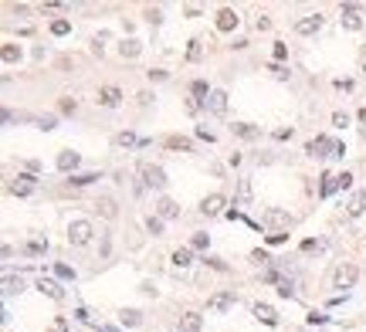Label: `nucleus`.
Here are the masks:
<instances>
[{"label": "nucleus", "instance_id": "obj_48", "mask_svg": "<svg viewBox=\"0 0 366 332\" xmlns=\"http://www.w3.org/2000/svg\"><path fill=\"white\" fill-rule=\"evenodd\" d=\"M339 183H343V190H349V187H353V176H349V173H339Z\"/></svg>", "mask_w": 366, "mask_h": 332}, {"label": "nucleus", "instance_id": "obj_28", "mask_svg": "<svg viewBox=\"0 0 366 332\" xmlns=\"http://www.w3.org/2000/svg\"><path fill=\"white\" fill-rule=\"evenodd\" d=\"M48 251V241H27L24 244V254H31V258H41Z\"/></svg>", "mask_w": 366, "mask_h": 332}, {"label": "nucleus", "instance_id": "obj_49", "mask_svg": "<svg viewBox=\"0 0 366 332\" xmlns=\"http://www.w3.org/2000/svg\"><path fill=\"white\" fill-rule=\"evenodd\" d=\"M61 112H75V98H61Z\"/></svg>", "mask_w": 366, "mask_h": 332}, {"label": "nucleus", "instance_id": "obj_9", "mask_svg": "<svg viewBox=\"0 0 366 332\" xmlns=\"http://www.w3.org/2000/svg\"><path fill=\"white\" fill-rule=\"evenodd\" d=\"M224 207H227L224 194H211V197H204V203H200V210H204L207 217H217V214H224Z\"/></svg>", "mask_w": 366, "mask_h": 332}, {"label": "nucleus", "instance_id": "obj_34", "mask_svg": "<svg viewBox=\"0 0 366 332\" xmlns=\"http://www.w3.org/2000/svg\"><path fill=\"white\" fill-rule=\"evenodd\" d=\"M92 180H98V173H81V176H72V187H88Z\"/></svg>", "mask_w": 366, "mask_h": 332}, {"label": "nucleus", "instance_id": "obj_30", "mask_svg": "<svg viewBox=\"0 0 366 332\" xmlns=\"http://www.w3.org/2000/svg\"><path fill=\"white\" fill-rule=\"evenodd\" d=\"M68 31H72V24H68L65 17H58V20H51V34H55V38H65Z\"/></svg>", "mask_w": 366, "mask_h": 332}, {"label": "nucleus", "instance_id": "obj_7", "mask_svg": "<svg viewBox=\"0 0 366 332\" xmlns=\"http://www.w3.org/2000/svg\"><path fill=\"white\" fill-rule=\"evenodd\" d=\"M343 27L346 31H360L363 27V17H360V10H356V3H343Z\"/></svg>", "mask_w": 366, "mask_h": 332}, {"label": "nucleus", "instance_id": "obj_36", "mask_svg": "<svg viewBox=\"0 0 366 332\" xmlns=\"http://www.w3.org/2000/svg\"><path fill=\"white\" fill-rule=\"evenodd\" d=\"M48 332H68V319H65V315L51 319V326H48Z\"/></svg>", "mask_w": 366, "mask_h": 332}, {"label": "nucleus", "instance_id": "obj_35", "mask_svg": "<svg viewBox=\"0 0 366 332\" xmlns=\"http://www.w3.org/2000/svg\"><path fill=\"white\" fill-rule=\"evenodd\" d=\"M146 231L149 234H163V217H146Z\"/></svg>", "mask_w": 366, "mask_h": 332}, {"label": "nucleus", "instance_id": "obj_52", "mask_svg": "<svg viewBox=\"0 0 366 332\" xmlns=\"http://www.w3.org/2000/svg\"><path fill=\"white\" fill-rule=\"evenodd\" d=\"M363 68H366V51H363Z\"/></svg>", "mask_w": 366, "mask_h": 332}, {"label": "nucleus", "instance_id": "obj_12", "mask_svg": "<svg viewBox=\"0 0 366 332\" xmlns=\"http://www.w3.org/2000/svg\"><path fill=\"white\" fill-rule=\"evenodd\" d=\"M319 27H322V14H308V17H302V20L295 24L298 34H315Z\"/></svg>", "mask_w": 366, "mask_h": 332}, {"label": "nucleus", "instance_id": "obj_31", "mask_svg": "<svg viewBox=\"0 0 366 332\" xmlns=\"http://www.w3.org/2000/svg\"><path fill=\"white\" fill-rule=\"evenodd\" d=\"M190 92L197 95V102H200V98H204V102L211 98V88H207V81H193V85H190Z\"/></svg>", "mask_w": 366, "mask_h": 332}, {"label": "nucleus", "instance_id": "obj_1", "mask_svg": "<svg viewBox=\"0 0 366 332\" xmlns=\"http://www.w3.org/2000/svg\"><path fill=\"white\" fill-rule=\"evenodd\" d=\"M265 227H268L271 234H289V227H292V217H289L285 210L271 207V210L265 214Z\"/></svg>", "mask_w": 366, "mask_h": 332}, {"label": "nucleus", "instance_id": "obj_13", "mask_svg": "<svg viewBox=\"0 0 366 332\" xmlns=\"http://www.w3.org/2000/svg\"><path fill=\"white\" fill-rule=\"evenodd\" d=\"M207 309H211V312H227V309H234V295H231V292H220V295H214V298L207 302Z\"/></svg>", "mask_w": 366, "mask_h": 332}, {"label": "nucleus", "instance_id": "obj_40", "mask_svg": "<svg viewBox=\"0 0 366 332\" xmlns=\"http://www.w3.org/2000/svg\"><path fill=\"white\" fill-rule=\"evenodd\" d=\"M237 197H241V200H251V183H248V180H241V187H237Z\"/></svg>", "mask_w": 366, "mask_h": 332}, {"label": "nucleus", "instance_id": "obj_23", "mask_svg": "<svg viewBox=\"0 0 366 332\" xmlns=\"http://www.w3.org/2000/svg\"><path fill=\"white\" fill-rule=\"evenodd\" d=\"M173 265L176 268L193 265V248H176V251H173Z\"/></svg>", "mask_w": 366, "mask_h": 332}, {"label": "nucleus", "instance_id": "obj_19", "mask_svg": "<svg viewBox=\"0 0 366 332\" xmlns=\"http://www.w3.org/2000/svg\"><path fill=\"white\" fill-rule=\"evenodd\" d=\"M78 163H81V156H78V153H72V149L58 153V170H65V173H68V170H75V166H78Z\"/></svg>", "mask_w": 366, "mask_h": 332}, {"label": "nucleus", "instance_id": "obj_50", "mask_svg": "<svg viewBox=\"0 0 366 332\" xmlns=\"http://www.w3.org/2000/svg\"><path fill=\"white\" fill-rule=\"evenodd\" d=\"M319 248H322L319 241H305V244H302V251H319Z\"/></svg>", "mask_w": 366, "mask_h": 332}, {"label": "nucleus", "instance_id": "obj_32", "mask_svg": "<svg viewBox=\"0 0 366 332\" xmlns=\"http://www.w3.org/2000/svg\"><path fill=\"white\" fill-rule=\"evenodd\" d=\"M20 288H24V281H20V278H10V274L3 278V295H14V292H20Z\"/></svg>", "mask_w": 366, "mask_h": 332}, {"label": "nucleus", "instance_id": "obj_27", "mask_svg": "<svg viewBox=\"0 0 366 332\" xmlns=\"http://www.w3.org/2000/svg\"><path fill=\"white\" fill-rule=\"evenodd\" d=\"M166 149H180V153H190V149H193V142H190V139H183V136H170V139H166Z\"/></svg>", "mask_w": 366, "mask_h": 332}, {"label": "nucleus", "instance_id": "obj_14", "mask_svg": "<svg viewBox=\"0 0 366 332\" xmlns=\"http://www.w3.org/2000/svg\"><path fill=\"white\" fill-rule=\"evenodd\" d=\"M254 315H258L265 326H278V312H275L271 305H265V302H258V305H254Z\"/></svg>", "mask_w": 366, "mask_h": 332}, {"label": "nucleus", "instance_id": "obj_39", "mask_svg": "<svg viewBox=\"0 0 366 332\" xmlns=\"http://www.w3.org/2000/svg\"><path fill=\"white\" fill-rule=\"evenodd\" d=\"M187 58H190V61H197V58H200V41H197V38L190 41V48H187Z\"/></svg>", "mask_w": 366, "mask_h": 332}, {"label": "nucleus", "instance_id": "obj_46", "mask_svg": "<svg viewBox=\"0 0 366 332\" xmlns=\"http://www.w3.org/2000/svg\"><path fill=\"white\" fill-rule=\"evenodd\" d=\"M289 234H268V244H285Z\"/></svg>", "mask_w": 366, "mask_h": 332}, {"label": "nucleus", "instance_id": "obj_20", "mask_svg": "<svg viewBox=\"0 0 366 332\" xmlns=\"http://www.w3.org/2000/svg\"><path fill=\"white\" fill-rule=\"evenodd\" d=\"M112 146L129 149V146H143V139H136V133H116V136H112Z\"/></svg>", "mask_w": 366, "mask_h": 332}, {"label": "nucleus", "instance_id": "obj_25", "mask_svg": "<svg viewBox=\"0 0 366 332\" xmlns=\"http://www.w3.org/2000/svg\"><path fill=\"white\" fill-rule=\"evenodd\" d=\"M231 129L241 136V139H258V136H261V129H258V126H251V122H237V126H231Z\"/></svg>", "mask_w": 366, "mask_h": 332}, {"label": "nucleus", "instance_id": "obj_45", "mask_svg": "<svg viewBox=\"0 0 366 332\" xmlns=\"http://www.w3.org/2000/svg\"><path fill=\"white\" fill-rule=\"evenodd\" d=\"M251 261H258V265H268V261H271V258H268V254H265V251H251Z\"/></svg>", "mask_w": 366, "mask_h": 332}, {"label": "nucleus", "instance_id": "obj_24", "mask_svg": "<svg viewBox=\"0 0 366 332\" xmlns=\"http://www.w3.org/2000/svg\"><path fill=\"white\" fill-rule=\"evenodd\" d=\"M139 51H143V44H139L136 38H129V41H122V44H119V55H122V58H136Z\"/></svg>", "mask_w": 366, "mask_h": 332}, {"label": "nucleus", "instance_id": "obj_42", "mask_svg": "<svg viewBox=\"0 0 366 332\" xmlns=\"http://www.w3.org/2000/svg\"><path fill=\"white\" fill-rule=\"evenodd\" d=\"M146 20H149V24H159V20H163V14H159L156 7H149V10H146Z\"/></svg>", "mask_w": 366, "mask_h": 332}, {"label": "nucleus", "instance_id": "obj_16", "mask_svg": "<svg viewBox=\"0 0 366 332\" xmlns=\"http://www.w3.org/2000/svg\"><path fill=\"white\" fill-rule=\"evenodd\" d=\"M95 210H98L105 220H112V217L119 214V207H116V200H112V197H98V200H95Z\"/></svg>", "mask_w": 366, "mask_h": 332}, {"label": "nucleus", "instance_id": "obj_15", "mask_svg": "<svg viewBox=\"0 0 366 332\" xmlns=\"http://www.w3.org/2000/svg\"><path fill=\"white\" fill-rule=\"evenodd\" d=\"M180 332H204V319H200L197 312H187V315L180 319Z\"/></svg>", "mask_w": 366, "mask_h": 332}, {"label": "nucleus", "instance_id": "obj_8", "mask_svg": "<svg viewBox=\"0 0 366 332\" xmlns=\"http://www.w3.org/2000/svg\"><path fill=\"white\" fill-rule=\"evenodd\" d=\"M38 292L41 295H48V298H55V302H65V288L58 285V281H51V278H38Z\"/></svg>", "mask_w": 366, "mask_h": 332}, {"label": "nucleus", "instance_id": "obj_26", "mask_svg": "<svg viewBox=\"0 0 366 332\" xmlns=\"http://www.w3.org/2000/svg\"><path fill=\"white\" fill-rule=\"evenodd\" d=\"M0 58H3V65H14V61H20V48L17 44H3L0 48Z\"/></svg>", "mask_w": 366, "mask_h": 332}, {"label": "nucleus", "instance_id": "obj_41", "mask_svg": "<svg viewBox=\"0 0 366 332\" xmlns=\"http://www.w3.org/2000/svg\"><path fill=\"white\" fill-rule=\"evenodd\" d=\"M271 55H275V61H285V55H289V48H285V44H282V41H278V44H275V51H271Z\"/></svg>", "mask_w": 366, "mask_h": 332}, {"label": "nucleus", "instance_id": "obj_5", "mask_svg": "<svg viewBox=\"0 0 366 332\" xmlns=\"http://www.w3.org/2000/svg\"><path fill=\"white\" fill-rule=\"evenodd\" d=\"M356 278H360V268L356 265H339L336 268V274H332V281H336V288H353L356 285Z\"/></svg>", "mask_w": 366, "mask_h": 332}, {"label": "nucleus", "instance_id": "obj_22", "mask_svg": "<svg viewBox=\"0 0 366 332\" xmlns=\"http://www.w3.org/2000/svg\"><path fill=\"white\" fill-rule=\"evenodd\" d=\"M363 210H366V190H360L356 197L349 200V207H346V214H349V217H360Z\"/></svg>", "mask_w": 366, "mask_h": 332}, {"label": "nucleus", "instance_id": "obj_43", "mask_svg": "<svg viewBox=\"0 0 366 332\" xmlns=\"http://www.w3.org/2000/svg\"><path fill=\"white\" fill-rule=\"evenodd\" d=\"M38 126H41V129H55V116H41Z\"/></svg>", "mask_w": 366, "mask_h": 332}, {"label": "nucleus", "instance_id": "obj_38", "mask_svg": "<svg viewBox=\"0 0 366 332\" xmlns=\"http://www.w3.org/2000/svg\"><path fill=\"white\" fill-rule=\"evenodd\" d=\"M55 274L65 278V281H75V268H68V265H55Z\"/></svg>", "mask_w": 366, "mask_h": 332}, {"label": "nucleus", "instance_id": "obj_11", "mask_svg": "<svg viewBox=\"0 0 366 332\" xmlns=\"http://www.w3.org/2000/svg\"><path fill=\"white\" fill-rule=\"evenodd\" d=\"M122 102V92L116 88V85H105V88H98V105H105V109H116Z\"/></svg>", "mask_w": 366, "mask_h": 332}, {"label": "nucleus", "instance_id": "obj_18", "mask_svg": "<svg viewBox=\"0 0 366 332\" xmlns=\"http://www.w3.org/2000/svg\"><path fill=\"white\" fill-rule=\"evenodd\" d=\"M207 109H211L214 116H224V112H227V95H224V92H211V98H207Z\"/></svg>", "mask_w": 366, "mask_h": 332}, {"label": "nucleus", "instance_id": "obj_29", "mask_svg": "<svg viewBox=\"0 0 366 332\" xmlns=\"http://www.w3.org/2000/svg\"><path fill=\"white\" fill-rule=\"evenodd\" d=\"M119 322H122V326H139L143 315H139L136 309H122V312H119Z\"/></svg>", "mask_w": 366, "mask_h": 332}, {"label": "nucleus", "instance_id": "obj_33", "mask_svg": "<svg viewBox=\"0 0 366 332\" xmlns=\"http://www.w3.org/2000/svg\"><path fill=\"white\" fill-rule=\"evenodd\" d=\"M278 295H282V298H292V295H295V288H292V281H289V278H278Z\"/></svg>", "mask_w": 366, "mask_h": 332}, {"label": "nucleus", "instance_id": "obj_21", "mask_svg": "<svg viewBox=\"0 0 366 332\" xmlns=\"http://www.w3.org/2000/svg\"><path fill=\"white\" fill-rule=\"evenodd\" d=\"M156 207H159V217H163V220H173V217L180 214V207H176V203H173L170 197H163L159 203H156Z\"/></svg>", "mask_w": 366, "mask_h": 332}, {"label": "nucleus", "instance_id": "obj_37", "mask_svg": "<svg viewBox=\"0 0 366 332\" xmlns=\"http://www.w3.org/2000/svg\"><path fill=\"white\" fill-rule=\"evenodd\" d=\"M207 244H211V237H207V234H193V237H190V248H197V251H204Z\"/></svg>", "mask_w": 366, "mask_h": 332}, {"label": "nucleus", "instance_id": "obj_10", "mask_svg": "<svg viewBox=\"0 0 366 332\" xmlns=\"http://www.w3.org/2000/svg\"><path fill=\"white\" fill-rule=\"evenodd\" d=\"M237 24H241L237 10H231V7H220L217 10V31H234Z\"/></svg>", "mask_w": 366, "mask_h": 332}, {"label": "nucleus", "instance_id": "obj_2", "mask_svg": "<svg viewBox=\"0 0 366 332\" xmlns=\"http://www.w3.org/2000/svg\"><path fill=\"white\" fill-rule=\"evenodd\" d=\"M38 190V176L34 173H17L14 180H10V194L14 197H31Z\"/></svg>", "mask_w": 366, "mask_h": 332}, {"label": "nucleus", "instance_id": "obj_17", "mask_svg": "<svg viewBox=\"0 0 366 332\" xmlns=\"http://www.w3.org/2000/svg\"><path fill=\"white\" fill-rule=\"evenodd\" d=\"M336 190H343L339 176H336V173H326V176H322V187H319V194H322V197H332Z\"/></svg>", "mask_w": 366, "mask_h": 332}, {"label": "nucleus", "instance_id": "obj_4", "mask_svg": "<svg viewBox=\"0 0 366 332\" xmlns=\"http://www.w3.org/2000/svg\"><path fill=\"white\" fill-rule=\"evenodd\" d=\"M139 176H143V187H153V190H163L166 187V173L153 163H143L139 166Z\"/></svg>", "mask_w": 366, "mask_h": 332}, {"label": "nucleus", "instance_id": "obj_44", "mask_svg": "<svg viewBox=\"0 0 366 332\" xmlns=\"http://www.w3.org/2000/svg\"><path fill=\"white\" fill-rule=\"evenodd\" d=\"M332 126H349V116H346V112H336V116H332Z\"/></svg>", "mask_w": 366, "mask_h": 332}, {"label": "nucleus", "instance_id": "obj_47", "mask_svg": "<svg viewBox=\"0 0 366 332\" xmlns=\"http://www.w3.org/2000/svg\"><path fill=\"white\" fill-rule=\"evenodd\" d=\"M254 27H258V31H268V27H271V20H268V17H258V20H254Z\"/></svg>", "mask_w": 366, "mask_h": 332}, {"label": "nucleus", "instance_id": "obj_3", "mask_svg": "<svg viewBox=\"0 0 366 332\" xmlns=\"http://www.w3.org/2000/svg\"><path fill=\"white\" fill-rule=\"evenodd\" d=\"M92 234H95V231H92L88 220H72V224H68V241H72L75 248H85V244L92 241Z\"/></svg>", "mask_w": 366, "mask_h": 332}, {"label": "nucleus", "instance_id": "obj_6", "mask_svg": "<svg viewBox=\"0 0 366 332\" xmlns=\"http://www.w3.org/2000/svg\"><path fill=\"white\" fill-rule=\"evenodd\" d=\"M305 153H308V156H332V153H336V142H332L329 136H319V139H312V142L305 146Z\"/></svg>", "mask_w": 366, "mask_h": 332}, {"label": "nucleus", "instance_id": "obj_51", "mask_svg": "<svg viewBox=\"0 0 366 332\" xmlns=\"http://www.w3.org/2000/svg\"><path fill=\"white\" fill-rule=\"evenodd\" d=\"M360 133H363V139H366V126H363V129H360Z\"/></svg>", "mask_w": 366, "mask_h": 332}]
</instances>
